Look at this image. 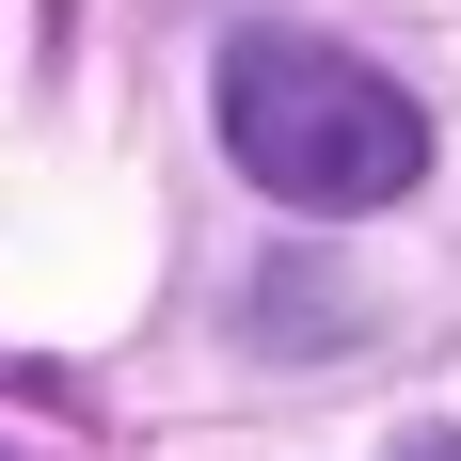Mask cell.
<instances>
[{
  "label": "cell",
  "instance_id": "1",
  "mask_svg": "<svg viewBox=\"0 0 461 461\" xmlns=\"http://www.w3.org/2000/svg\"><path fill=\"white\" fill-rule=\"evenodd\" d=\"M223 143H239V176L271 191V207H319V223L398 207L429 176V112L382 64L319 48V32H239L223 48Z\"/></svg>",
  "mask_w": 461,
  "mask_h": 461
},
{
  "label": "cell",
  "instance_id": "2",
  "mask_svg": "<svg viewBox=\"0 0 461 461\" xmlns=\"http://www.w3.org/2000/svg\"><path fill=\"white\" fill-rule=\"evenodd\" d=\"M255 334H271V350H319V334H350V286H319L303 255H286V271L255 286Z\"/></svg>",
  "mask_w": 461,
  "mask_h": 461
},
{
  "label": "cell",
  "instance_id": "3",
  "mask_svg": "<svg viewBox=\"0 0 461 461\" xmlns=\"http://www.w3.org/2000/svg\"><path fill=\"white\" fill-rule=\"evenodd\" d=\"M398 461H461V429H429V446H398Z\"/></svg>",
  "mask_w": 461,
  "mask_h": 461
}]
</instances>
